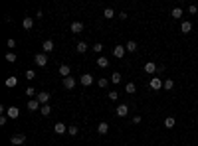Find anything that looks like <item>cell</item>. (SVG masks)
Wrapping results in <instances>:
<instances>
[{"mask_svg": "<svg viewBox=\"0 0 198 146\" xmlns=\"http://www.w3.org/2000/svg\"><path fill=\"white\" fill-rule=\"evenodd\" d=\"M34 61H36V65H38V67H46V65H48V57H46V53H36Z\"/></svg>", "mask_w": 198, "mask_h": 146, "instance_id": "obj_1", "label": "cell"}, {"mask_svg": "<svg viewBox=\"0 0 198 146\" xmlns=\"http://www.w3.org/2000/svg\"><path fill=\"white\" fill-rule=\"evenodd\" d=\"M125 91H127V93H129V95H133V93H135V91H137L135 83H127V85H125Z\"/></svg>", "mask_w": 198, "mask_h": 146, "instance_id": "obj_29", "label": "cell"}, {"mask_svg": "<svg viewBox=\"0 0 198 146\" xmlns=\"http://www.w3.org/2000/svg\"><path fill=\"white\" fill-rule=\"evenodd\" d=\"M180 30H182V32H184V34H188V32L192 30V24L188 22V20H184V22H182V24H180Z\"/></svg>", "mask_w": 198, "mask_h": 146, "instance_id": "obj_23", "label": "cell"}, {"mask_svg": "<svg viewBox=\"0 0 198 146\" xmlns=\"http://www.w3.org/2000/svg\"><path fill=\"white\" fill-rule=\"evenodd\" d=\"M79 83H81V85H85V87H89V85L93 83V77H91L89 73H83L81 77H79Z\"/></svg>", "mask_w": 198, "mask_h": 146, "instance_id": "obj_6", "label": "cell"}, {"mask_svg": "<svg viewBox=\"0 0 198 146\" xmlns=\"http://www.w3.org/2000/svg\"><path fill=\"white\" fill-rule=\"evenodd\" d=\"M109 99H111V101H117V99H119V93H117V91H111V93H109Z\"/></svg>", "mask_w": 198, "mask_h": 146, "instance_id": "obj_35", "label": "cell"}, {"mask_svg": "<svg viewBox=\"0 0 198 146\" xmlns=\"http://www.w3.org/2000/svg\"><path fill=\"white\" fill-rule=\"evenodd\" d=\"M42 105L38 103V99H30L28 101V111H40Z\"/></svg>", "mask_w": 198, "mask_h": 146, "instance_id": "obj_11", "label": "cell"}, {"mask_svg": "<svg viewBox=\"0 0 198 146\" xmlns=\"http://www.w3.org/2000/svg\"><path fill=\"white\" fill-rule=\"evenodd\" d=\"M69 71H71V67H69V65H66V63H63V65H60V75H62L63 79L69 77Z\"/></svg>", "mask_w": 198, "mask_h": 146, "instance_id": "obj_13", "label": "cell"}, {"mask_svg": "<svg viewBox=\"0 0 198 146\" xmlns=\"http://www.w3.org/2000/svg\"><path fill=\"white\" fill-rule=\"evenodd\" d=\"M6 44H8V47H14V46H16V42H14V40H12V38H10V40H8V42H6Z\"/></svg>", "mask_w": 198, "mask_h": 146, "instance_id": "obj_39", "label": "cell"}, {"mask_svg": "<svg viewBox=\"0 0 198 146\" xmlns=\"http://www.w3.org/2000/svg\"><path fill=\"white\" fill-rule=\"evenodd\" d=\"M36 99H38L40 105H48V101H50V93H46V91H42V93L36 95Z\"/></svg>", "mask_w": 198, "mask_h": 146, "instance_id": "obj_3", "label": "cell"}, {"mask_svg": "<svg viewBox=\"0 0 198 146\" xmlns=\"http://www.w3.org/2000/svg\"><path fill=\"white\" fill-rule=\"evenodd\" d=\"M170 16H173L174 20H180V18H182V8H173V12H170Z\"/></svg>", "mask_w": 198, "mask_h": 146, "instance_id": "obj_21", "label": "cell"}, {"mask_svg": "<svg viewBox=\"0 0 198 146\" xmlns=\"http://www.w3.org/2000/svg\"><path fill=\"white\" fill-rule=\"evenodd\" d=\"M125 47H127V51H131V53H135V51H137V47H139V46H137V42H135V40H131V42H127V46H125Z\"/></svg>", "mask_w": 198, "mask_h": 146, "instance_id": "obj_18", "label": "cell"}, {"mask_svg": "<svg viewBox=\"0 0 198 146\" xmlns=\"http://www.w3.org/2000/svg\"><path fill=\"white\" fill-rule=\"evenodd\" d=\"M40 113H42V117H50V115H52V107H50V105H42Z\"/></svg>", "mask_w": 198, "mask_h": 146, "instance_id": "obj_22", "label": "cell"}, {"mask_svg": "<svg viewBox=\"0 0 198 146\" xmlns=\"http://www.w3.org/2000/svg\"><path fill=\"white\" fill-rule=\"evenodd\" d=\"M63 87H66V89H73V87H76V79H73L71 75L66 77V79H63Z\"/></svg>", "mask_w": 198, "mask_h": 146, "instance_id": "obj_12", "label": "cell"}, {"mask_svg": "<svg viewBox=\"0 0 198 146\" xmlns=\"http://www.w3.org/2000/svg\"><path fill=\"white\" fill-rule=\"evenodd\" d=\"M163 83H164L163 79H157V77H153L151 81H149V87H151V89H154V91H159V89H163Z\"/></svg>", "mask_w": 198, "mask_h": 146, "instance_id": "obj_2", "label": "cell"}, {"mask_svg": "<svg viewBox=\"0 0 198 146\" xmlns=\"http://www.w3.org/2000/svg\"><path fill=\"white\" fill-rule=\"evenodd\" d=\"M93 51L95 53H101V51H103V44H95L93 46Z\"/></svg>", "mask_w": 198, "mask_h": 146, "instance_id": "obj_34", "label": "cell"}, {"mask_svg": "<svg viewBox=\"0 0 198 146\" xmlns=\"http://www.w3.org/2000/svg\"><path fill=\"white\" fill-rule=\"evenodd\" d=\"M174 87V81L173 79H164V83H163V89H167V91H170Z\"/></svg>", "mask_w": 198, "mask_h": 146, "instance_id": "obj_25", "label": "cell"}, {"mask_svg": "<svg viewBox=\"0 0 198 146\" xmlns=\"http://www.w3.org/2000/svg\"><path fill=\"white\" fill-rule=\"evenodd\" d=\"M10 142H12L14 146H20V144L26 142V136H24V134H14V136L10 138Z\"/></svg>", "mask_w": 198, "mask_h": 146, "instance_id": "obj_4", "label": "cell"}, {"mask_svg": "<svg viewBox=\"0 0 198 146\" xmlns=\"http://www.w3.org/2000/svg\"><path fill=\"white\" fill-rule=\"evenodd\" d=\"M6 117L8 118H18L20 117V109L18 107H10V109L6 111Z\"/></svg>", "mask_w": 198, "mask_h": 146, "instance_id": "obj_8", "label": "cell"}, {"mask_svg": "<svg viewBox=\"0 0 198 146\" xmlns=\"http://www.w3.org/2000/svg\"><path fill=\"white\" fill-rule=\"evenodd\" d=\"M188 12H190V14H196V12H198V8L194 6V4H192V6H188Z\"/></svg>", "mask_w": 198, "mask_h": 146, "instance_id": "obj_37", "label": "cell"}, {"mask_svg": "<svg viewBox=\"0 0 198 146\" xmlns=\"http://www.w3.org/2000/svg\"><path fill=\"white\" fill-rule=\"evenodd\" d=\"M16 85H18V79H16L14 75H12V77H8V79H6V87H16Z\"/></svg>", "mask_w": 198, "mask_h": 146, "instance_id": "obj_27", "label": "cell"}, {"mask_svg": "<svg viewBox=\"0 0 198 146\" xmlns=\"http://www.w3.org/2000/svg\"><path fill=\"white\" fill-rule=\"evenodd\" d=\"M125 53H127V47H123V46H115V47H113V55H115L117 59H121Z\"/></svg>", "mask_w": 198, "mask_h": 146, "instance_id": "obj_5", "label": "cell"}, {"mask_svg": "<svg viewBox=\"0 0 198 146\" xmlns=\"http://www.w3.org/2000/svg\"><path fill=\"white\" fill-rule=\"evenodd\" d=\"M6 61H10V63L16 61V53H14V51H8V53H6Z\"/></svg>", "mask_w": 198, "mask_h": 146, "instance_id": "obj_32", "label": "cell"}, {"mask_svg": "<svg viewBox=\"0 0 198 146\" xmlns=\"http://www.w3.org/2000/svg\"><path fill=\"white\" fill-rule=\"evenodd\" d=\"M4 124H6V117L2 115V117H0V126H4Z\"/></svg>", "mask_w": 198, "mask_h": 146, "instance_id": "obj_40", "label": "cell"}, {"mask_svg": "<svg viewBox=\"0 0 198 146\" xmlns=\"http://www.w3.org/2000/svg\"><path fill=\"white\" fill-rule=\"evenodd\" d=\"M97 65H99L101 69L109 67V59H107V57H99V59H97Z\"/></svg>", "mask_w": 198, "mask_h": 146, "instance_id": "obj_24", "label": "cell"}, {"mask_svg": "<svg viewBox=\"0 0 198 146\" xmlns=\"http://www.w3.org/2000/svg\"><path fill=\"white\" fill-rule=\"evenodd\" d=\"M103 16H105L107 20H111V18H113V16H115V12H113V8H105V10H103Z\"/></svg>", "mask_w": 198, "mask_h": 146, "instance_id": "obj_28", "label": "cell"}, {"mask_svg": "<svg viewBox=\"0 0 198 146\" xmlns=\"http://www.w3.org/2000/svg\"><path fill=\"white\" fill-rule=\"evenodd\" d=\"M119 18H121V20H127L129 16H127V12H121V14H119Z\"/></svg>", "mask_w": 198, "mask_h": 146, "instance_id": "obj_41", "label": "cell"}, {"mask_svg": "<svg viewBox=\"0 0 198 146\" xmlns=\"http://www.w3.org/2000/svg\"><path fill=\"white\" fill-rule=\"evenodd\" d=\"M22 26H24L26 30H32V28H34V20H32L30 16H26V18L22 20Z\"/></svg>", "mask_w": 198, "mask_h": 146, "instance_id": "obj_14", "label": "cell"}, {"mask_svg": "<svg viewBox=\"0 0 198 146\" xmlns=\"http://www.w3.org/2000/svg\"><path fill=\"white\" fill-rule=\"evenodd\" d=\"M109 81H111V79H107V77H101V79H97V85H99V87H103V89H105Z\"/></svg>", "mask_w": 198, "mask_h": 146, "instance_id": "obj_31", "label": "cell"}, {"mask_svg": "<svg viewBox=\"0 0 198 146\" xmlns=\"http://www.w3.org/2000/svg\"><path fill=\"white\" fill-rule=\"evenodd\" d=\"M34 77H36L34 69H26V79H34Z\"/></svg>", "mask_w": 198, "mask_h": 146, "instance_id": "obj_33", "label": "cell"}, {"mask_svg": "<svg viewBox=\"0 0 198 146\" xmlns=\"http://www.w3.org/2000/svg\"><path fill=\"white\" fill-rule=\"evenodd\" d=\"M26 95H28V97H34V95H36L34 87H28V89H26Z\"/></svg>", "mask_w": 198, "mask_h": 146, "instance_id": "obj_36", "label": "cell"}, {"mask_svg": "<svg viewBox=\"0 0 198 146\" xmlns=\"http://www.w3.org/2000/svg\"><path fill=\"white\" fill-rule=\"evenodd\" d=\"M143 121V118H141V115H137V117H133V122H135V124H139V122H141Z\"/></svg>", "mask_w": 198, "mask_h": 146, "instance_id": "obj_38", "label": "cell"}, {"mask_svg": "<svg viewBox=\"0 0 198 146\" xmlns=\"http://www.w3.org/2000/svg\"><path fill=\"white\" fill-rule=\"evenodd\" d=\"M87 44H85V42H77V46H76V51L77 53H85V51H87Z\"/></svg>", "mask_w": 198, "mask_h": 146, "instance_id": "obj_16", "label": "cell"}, {"mask_svg": "<svg viewBox=\"0 0 198 146\" xmlns=\"http://www.w3.org/2000/svg\"><path fill=\"white\" fill-rule=\"evenodd\" d=\"M71 32H73V34H81V32H83V24L81 22H73L71 24Z\"/></svg>", "mask_w": 198, "mask_h": 146, "instance_id": "obj_15", "label": "cell"}, {"mask_svg": "<svg viewBox=\"0 0 198 146\" xmlns=\"http://www.w3.org/2000/svg\"><path fill=\"white\" fill-rule=\"evenodd\" d=\"M174 124H176V121H174L173 117H167V118H164V126H167V128H173Z\"/></svg>", "mask_w": 198, "mask_h": 146, "instance_id": "obj_26", "label": "cell"}, {"mask_svg": "<svg viewBox=\"0 0 198 146\" xmlns=\"http://www.w3.org/2000/svg\"><path fill=\"white\" fill-rule=\"evenodd\" d=\"M115 113H117V117H127V115H129V107H127V105H119L115 109Z\"/></svg>", "mask_w": 198, "mask_h": 146, "instance_id": "obj_9", "label": "cell"}, {"mask_svg": "<svg viewBox=\"0 0 198 146\" xmlns=\"http://www.w3.org/2000/svg\"><path fill=\"white\" fill-rule=\"evenodd\" d=\"M77 132H79V128L76 126V124H71V126H67V134H71V136H76Z\"/></svg>", "mask_w": 198, "mask_h": 146, "instance_id": "obj_30", "label": "cell"}, {"mask_svg": "<svg viewBox=\"0 0 198 146\" xmlns=\"http://www.w3.org/2000/svg\"><path fill=\"white\" fill-rule=\"evenodd\" d=\"M53 132H56V134H63V132H67V126L63 122H56V124H53Z\"/></svg>", "mask_w": 198, "mask_h": 146, "instance_id": "obj_10", "label": "cell"}, {"mask_svg": "<svg viewBox=\"0 0 198 146\" xmlns=\"http://www.w3.org/2000/svg\"><path fill=\"white\" fill-rule=\"evenodd\" d=\"M154 71H159V65L154 61H149V63H145V73H154Z\"/></svg>", "mask_w": 198, "mask_h": 146, "instance_id": "obj_7", "label": "cell"}, {"mask_svg": "<svg viewBox=\"0 0 198 146\" xmlns=\"http://www.w3.org/2000/svg\"><path fill=\"white\" fill-rule=\"evenodd\" d=\"M42 47H44V53H50V51H53V42L52 40H46Z\"/></svg>", "mask_w": 198, "mask_h": 146, "instance_id": "obj_17", "label": "cell"}, {"mask_svg": "<svg viewBox=\"0 0 198 146\" xmlns=\"http://www.w3.org/2000/svg\"><path fill=\"white\" fill-rule=\"evenodd\" d=\"M107 131H109V124L107 122H99L97 124V132L99 134H107Z\"/></svg>", "mask_w": 198, "mask_h": 146, "instance_id": "obj_20", "label": "cell"}, {"mask_svg": "<svg viewBox=\"0 0 198 146\" xmlns=\"http://www.w3.org/2000/svg\"><path fill=\"white\" fill-rule=\"evenodd\" d=\"M121 81H123V75H121L119 71H115L113 75H111V83H115V85H119V83H121Z\"/></svg>", "mask_w": 198, "mask_h": 146, "instance_id": "obj_19", "label": "cell"}]
</instances>
